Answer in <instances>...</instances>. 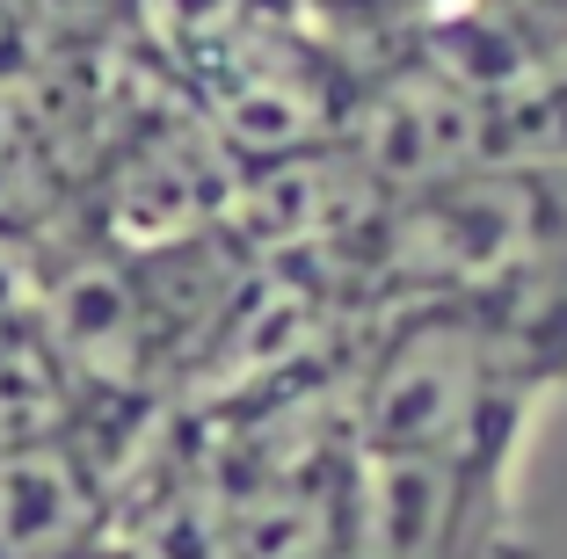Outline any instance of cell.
<instances>
[{"label":"cell","instance_id":"7a4b0ae2","mask_svg":"<svg viewBox=\"0 0 567 559\" xmlns=\"http://www.w3.org/2000/svg\"><path fill=\"white\" fill-rule=\"evenodd\" d=\"M87 393L66 379L30 328L0 334V451H37V444H73L81 436Z\"/></svg>","mask_w":567,"mask_h":559},{"label":"cell","instance_id":"277c9868","mask_svg":"<svg viewBox=\"0 0 567 559\" xmlns=\"http://www.w3.org/2000/svg\"><path fill=\"white\" fill-rule=\"evenodd\" d=\"M66 559H110V552H95V545H87V552H66Z\"/></svg>","mask_w":567,"mask_h":559},{"label":"cell","instance_id":"3957f363","mask_svg":"<svg viewBox=\"0 0 567 559\" xmlns=\"http://www.w3.org/2000/svg\"><path fill=\"white\" fill-rule=\"evenodd\" d=\"M44 277H51V247L37 240V226L0 218V334H22L37 320Z\"/></svg>","mask_w":567,"mask_h":559},{"label":"cell","instance_id":"6da1fadb","mask_svg":"<svg viewBox=\"0 0 567 559\" xmlns=\"http://www.w3.org/2000/svg\"><path fill=\"white\" fill-rule=\"evenodd\" d=\"M357 313L408 298L567 306V161H481L371 197L334 255Z\"/></svg>","mask_w":567,"mask_h":559}]
</instances>
